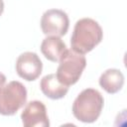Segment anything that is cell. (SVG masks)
<instances>
[{
	"mask_svg": "<svg viewBox=\"0 0 127 127\" xmlns=\"http://www.w3.org/2000/svg\"><path fill=\"white\" fill-rule=\"evenodd\" d=\"M103 38L100 25L91 18L79 19L73 28L70 38L71 50L75 53L85 55L92 51Z\"/></svg>",
	"mask_w": 127,
	"mask_h": 127,
	"instance_id": "cell-1",
	"label": "cell"
},
{
	"mask_svg": "<svg viewBox=\"0 0 127 127\" xmlns=\"http://www.w3.org/2000/svg\"><path fill=\"white\" fill-rule=\"evenodd\" d=\"M104 99L101 93L94 88L83 89L72 103L73 116L83 122H95L101 114Z\"/></svg>",
	"mask_w": 127,
	"mask_h": 127,
	"instance_id": "cell-2",
	"label": "cell"
},
{
	"mask_svg": "<svg viewBox=\"0 0 127 127\" xmlns=\"http://www.w3.org/2000/svg\"><path fill=\"white\" fill-rule=\"evenodd\" d=\"M59 63L56 75L66 86L76 83L86 66V60L83 55L67 49Z\"/></svg>",
	"mask_w": 127,
	"mask_h": 127,
	"instance_id": "cell-3",
	"label": "cell"
},
{
	"mask_svg": "<svg viewBox=\"0 0 127 127\" xmlns=\"http://www.w3.org/2000/svg\"><path fill=\"white\" fill-rule=\"evenodd\" d=\"M27 89L17 80H12L0 87V114L11 116L24 106L27 101Z\"/></svg>",
	"mask_w": 127,
	"mask_h": 127,
	"instance_id": "cell-4",
	"label": "cell"
},
{
	"mask_svg": "<svg viewBox=\"0 0 127 127\" xmlns=\"http://www.w3.org/2000/svg\"><path fill=\"white\" fill-rule=\"evenodd\" d=\"M69 19L61 9H49L41 18V28L47 36H64L68 30Z\"/></svg>",
	"mask_w": 127,
	"mask_h": 127,
	"instance_id": "cell-5",
	"label": "cell"
},
{
	"mask_svg": "<svg viewBox=\"0 0 127 127\" xmlns=\"http://www.w3.org/2000/svg\"><path fill=\"white\" fill-rule=\"evenodd\" d=\"M43 70V64L36 53L25 52L16 61V71L20 77L27 81L37 79Z\"/></svg>",
	"mask_w": 127,
	"mask_h": 127,
	"instance_id": "cell-6",
	"label": "cell"
},
{
	"mask_svg": "<svg viewBox=\"0 0 127 127\" xmlns=\"http://www.w3.org/2000/svg\"><path fill=\"white\" fill-rule=\"evenodd\" d=\"M22 123L25 127H49L50 121L47 115L46 105L39 100L27 103L21 114Z\"/></svg>",
	"mask_w": 127,
	"mask_h": 127,
	"instance_id": "cell-7",
	"label": "cell"
},
{
	"mask_svg": "<svg viewBox=\"0 0 127 127\" xmlns=\"http://www.w3.org/2000/svg\"><path fill=\"white\" fill-rule=\"evenodd\" d=\"M40 88L44 95L51 99H61L64 97L68 91V86L62 83L56 73L45 75L40 81Z\"/></svg>",
	"mask_w": 127,
	"mask_h": 127,
	"instance_id": "cell-8",
	"label": "cell"
},
{
	"mask_svg": "<svg viewBox=\"0 0 127 127\" xmlns=\"http://www.w3.org/2000/svg\"><path fill=\"white\" fill-rule=\"evenodd\" d=\"M66 51L65 43L58 36H48L41 44V52L45 58L51 62L57 63Z\"/></svg>",
	"mask_w": 127,
	"mask_h": 127,
	"instance_id": "cell-9",
	"label": "cell"
},
{
	"mask_svg": "<svg viewBox=\"0 0 127 127\" xmlns=\"http://www.w3.org/2000/svg\"><path fill=\"white\" fill-rule=\"evenodd\" d=\"M99 85L109 94L117 93L124 85V75L117 68H108L100 75Z\"/></svg>",
	"mask_w": 127,
	"mask_h": 127,
	"instance_id": "cell-10",
	"label": "cell"
},
{
	"mask_svg": "<svg viewBox=\"0 0 127 127\" xmlns=\"http://www.w3.org/2000/svg\"><path fill=\"white\" fill-rule=\"evenodd\" d=\"M5 82H6V76L2 72H0V87L3 86L5 84Z\"/></svg>",
	"mask_w": 127,
	"mask_h": 127,
	"instance_id": "cell-11",
	"label": "cell"
},
{
	"mask_svg": "<svg viewBox=\"0 0 127 127\" xmlns=\"http://www.w3.org/2000/svg\"><path fill=\"white\" fill-rule=\"evenodd\" d=\"M3 11H4V2L3 0H0V16L2 15Z\"/></svg>",
	"mask_w": 127,
	"mask_h": 127,
	"instance_id": "cell-12",
	"label": "cell"
}]
</instances>
